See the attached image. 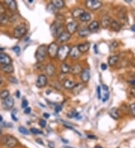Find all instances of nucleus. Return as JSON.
Listing matches in <instances>:
<instances>
[{"label": "nucleus", "instance_id": "obj_1", "mask_svg": "<svg viewBox=\"0 0 135 148\" xmlns=\"http://www.w3.org/2000/svg\"><path fill=\"white\" fill-rule=\"evenodd\" d=\"M69 52H70V47L68 45H62L59 47L56 56L61 62H64L69 55Z\"/></svg>", "mask_w": 135, "mask_h": 148}, {"label": "nucleus", "instance_id": "obj_2", "mask_svg": "<svg viewBox=\"0 0 135 148\" xmlns=\"http://www.w3.org/2000/svg\"><path fill=\"white\" fill-rule=\"evenodd\" d=\"M47 52V47L46 45H42L38 47L35 53V58L38 62H43L46 58Z\"/></svg>", "mask_w": 135, "mask_h": 148}, {"label": "nucleus", "instance_id": "obj_3", "mask_svg": "<svg viewBox=\"0 0 135 148\" xmlns=\"http://www.w3.org/2000/svg\"><path fill=\"white\" fill-rule=\"evenodd\" d=\"M27 28L25 24H19L14 30V37L17 39H20L26 34Z\"/></svg>", "mask_w": 135, "mask_h": 148}, {"label": "nucleus", "instance_id": "obj_4", "mask_svg": "<svg viewBox=\"0 0 135 148\" xmlns=\"http://www.w3.org/2000/svg\"><path fill=\"white\" fill-rule=\"evenodd\" d=\"M58 49H59V46L57 43L53 42L47 47V54L51 58H54L57 56Z\"/></svg>", "mask_w": 135, "mask_h": 148}, {"label": "nucleus", "instance_id": "obj_5", "mask_svg": "<svg viewBox=\"0 0 135 148\" xmlns=\"http://www.w3.org/2000/svg\"><path fill=\"white\" fill-rule=\"evenodd\" d=\"M101 5H102V3L98 0H88L86 2V6L87 8L92 11L99 9Z\"/></svg>", "mask_w": 135, "mask_h": 148}, {"label": "nucleus", "instance_id": "obj_6", "mask_svg": "<svg viewBox=\"0 0 135 148\" xmlns=\"http://www.w3.org/2000/svg\"><path fill=\"white\" fill-rule=\"evenodd\" d=\"M3 138L5 140L4 145H6L9 148L15 147L17 144V141L16 140V138L12 136H6V137H4Z\"/></svg>", "mask_w": 135, "mask_h": 148}, {"label": "nucleus", "instance_id": "obj_7", "mask_svg": "<svg viewBox=\"0 0 135 148\" xmlns=\"http://www.w3.org/2000/svg\"><path fill=\"white\" fill-rule=\"evenodd\" d=\"M2 105H3L4 108H6V109H11L15 105V99L11 96H9L6 99H3Z\"/></svg>", "mask_w": 135, "mask_h": 148}, {"label": "nucleus", "instance_id": "obj_8", "mask_svg": "<svg viewBox=\"0 0 135 148\" xmlns=\"http://www.w3.org/2000/svg\"><path fill=\"white\" fill-rule=\"evenodd\" d=\"M47 84V79L45 75H40V76H38V79L36 81V86L39 88H42L46 86Z\"/></svg>", "mask_w": 135, "mask_h": 148}, {"label": "nucleus", "instance_id": "obj_9", "mask_svg": "<svg viewBox=\"0 0 135 148\" xmlns=\"http://www.w3.org/2000/svg\"><path fill=\"white\" fill-rule=\"evenodd\" d=\"M78 25L79 24L75 21H72L71 23H69L66 26V29H67V31L70 34H74V33L76 32V31L78 30Z\"/></svg>", "mask_w": 135, "mask_h": 148}, {"label": "nucleus", "instance_id": "obj_10", "mask_svg": "<svg viewBox=\"0 0 135 148\" xmlns=\"http://www.w3.org/2000/svg\"><path fill=\"white\" fill-rule=\"evenodd\" d=\"M11 58L7 54L0 52V64H11Z\"/></svg>", "mask_w": 135, "mask_h": 148}, {"label": "nucleus", "instance_id": "obj_11", "mask_svg": "<svg viewBox=\"0 0 135 148\" xmlns=\"http://www.w3.org/2000/svg\"><path fill=\"white\" fill-rule=\"evenodd\" d=\"M83 71V67L79 64H75L73 66H71L70 68V73L73 75H78L81 73Z\"/></svg>", "mask_w": 135, "mask_h": 148}, {"label": "nucleus", "instance_id": "obj_12", "mask_svg": "<svg viewBox=\"0 0 135 148\" xmlns=\"http://www.w3.org/2000/svg\"><path fill=\"white\" fill-rule=\"evenodd\" d=\"M80 52L78 49V47L77 46H74L70 49V52H69V56L71 57L72 58H74V59H78V58H80Z\"/></svg>", "mask_w": 135, "mask_h": 148}, {"label": "nucleus", "instance_id": "obj_13", "mask_svg": "<svg viewBox=\"0 0 135 148\" xmlns=\"http://www.w3.org/2000/svg\"><path fill=\"white\" fill-rule=\"evenodd\" d=\"M71 34H69L68 32H63L61 34H60V35L58 36V41L60 42V43L67 42L71 38Z\"/></svg>", "mask_w": 135, "mask_h": 148}, {"label": "nucleus", "instance_id": "obj_14", "mask_svg": "<svg viewBox=\"0 0 135 148\" xmlns=\"http://www.w3.org/2000/svg\"><path fill=\"white\" fill-rule=\"evenodd\" d=\"M81 80L83 82H88L89 80L90 79V71L89 69L87 68L85 70H83L82 73H81V76H80Z\"/></svg>", "mask_w": 135, "mask_h": 148}, {"label": "nucleus", "instance_id": "obj_15", "mask_svg": "<svg viewBox=\"0 0 135 148\" xmlns=\"http://www.w3.org/2000/svg\"><path fill=\"white\" fill-rule=\"evenodd\" d=\"M110 23H111V18L109 16H104L101 19V25L104 29H107L110 27Z\"/></svg>", "mask_w": 135, "mask_h": 148}, {"label": "nucleus", "instance_id": "obj_16", "mask_svg": "<svg viewBox=\"0 0 135 148\" xmlns=\"http://www.w3.org/2000/svg\"><path fill=\"white\" fill-rule=\"evenodd\" d=\"M85 85L84 84L82 83H78V84H75V85L74 86V88L71 89L72 93L74 94V95H78L85 88Z\"/></svg>", "mask_w": 135, "mask_h": 148}, {"label": "nucleus", "instance_id": "obj_17", "mask_svg": "<svg viewBox=\"0 0 135 148\" xmlns=\"http://www.w3.org/2000/svg\"><path fill=\"white\" fill-rule=\"evenodd\" d=\"M45 71L49 76H53L56 74V67L52 64H49L45 67Z\"/></svg>", "mask_w": 135, "mask_h": 148}, {"label": "nucleus", "instance_id": "obj_18", "mask_svg": "<svg viewBox=\"0 0 135 148\" xmlns=\"http://www.w3.org/2000/svg\"><path fill=\"white\" fill-rule=\"evenodd\" d=\"M0 70L6 73H12L14 72V67L11 64H2L0 66Z\"/></svg>", "mask_w": 135, "mask_h": 148}, {"label": "nucleus", "instance_id": "obj_19", "mask_svg": "<svg viewBox=\"0 0 135 148\" xmlns=\"http://www.w3.org/2000/svg\"><path fill=\"white\" fill-rule=\"evenodd\" d=\"M78 48L80 53H87V51H89L90 48V43L89 42H86L84 43H81L78 46Z\"/></svg>", "mask_w": 135, "mask_h": 148}, {"label": "nucleus", "instance_id": "obj_20", "mask_svg": "<svg viewBox=\"0 0 135 148\" xmlns=\"http://www.w3.org/2000/svg\"><path fill=\"white\" fill-rule=\"evenodd\" d=\"M5 3L7 5L8 8L11 11H15L17 10V3L15 0H6V1H5Z\"/></svg>", "mask_w": 135, "mask_h": 148}, {"label": "nucleus", "instance_id": "obj_21", "mask_svg": "<svg viewBox=\"0 0 135 148\" xmlns=\"http://www.w3.org/2000/svg\"><path fill=\"white\" fill-rule=\"evenodd\" d=\"M51 3L53 5L56 9H61L65 5V2L62 0H53Z\"/></svg>", "mask_w": 135, "mask_h": 148}, {"label": "nucleus", "instance_id": "obj_22", "mask_svg": "<svg viewBox=\"0 0 135 148\" xmlns=\"http://www.w3.org/2000/svg\"><path fill=\"white\" fill-rule=\"evenodd\" d=\"M99 26H100V25H99L98 22L92 21L89 25L88 29L89 30V32H96L99 29Z\"/></svg>", "mask_w": 135, "mask_h": 148}, {"label": "nucleus", "instance_id": "obj_23", "mask_svg": "<svg viewBox=\"0 0 135 148\" xmlns=\"http://www.w3.org/2000/svg\"><path fill=\"white\" fill-rule=\"evenodd\" d=\"M110 28L114 32H119L121 29V25L116 20H113L111 21V23H110Z\"/></svg>", "mask_w": 135, "mask_h": 148}, {"label": "nucleus", "instance_id": "obj_24", "mask_svg": "<svg viewBox=\"0 0 135 148\" xmlns=\"http://www.w3.org/2000/svg\"><path fill=\"white\" fill-rule=\"evenodd\" d=\"M118 62H119V56H113L110 57L109 59H108V64L111 67L115 66Z\"/></svg>", "mask_w": 135, "mask_h": 148}, {"label": "nucleus", "instance_id": "obj_25", "mask_svg": "<svg viewBox=\"0 0 135 148\" xmlns=\"http://www.w3.org/2000/svg\"><path fill=\"white\" fill-rule=\"evenodd\" d=\"M74 85H75V84H74V82L71 79H65L63 82V86L67 89H72L74 88Z\"/></svg>", "mask_w": 135, "mask_h": 148}, {"label": "nucleus", "instance_id": "obj_26", "mask_svg": "<svg viewBox=\"0 0 135 148\" xmlns=\"http://www.w3.org/2000/svg\"><path fill=\"white\" fill-rule=\"evenodd\" d=\"M84 12V10L82 9V8H77V9H75L73 11V13H72V16H73L74 18H80L81 15L83 14Z\"/></svg>", "mask_w": 135, "mask_h": 148}, {"label": "nucleus", "instance_id": "obj_27", "mask_svg": "<svg viewBox=\"0 0 135 148\" xmlns=\"http://www.w3.org/2000/svg\"><path fill=\"white\" fill-rule=\"evenodd\" d=\"M110 114L114 119L117 120L119 117V110H118V108H112L110 112Z\"/></svg>", "mask_w": 135, "mask_h": 148}, {"label": "nucleus", "instance_id": "obj_28", "mask_svg": "<svg viewBox=\"0 0 135 148\" xmlns=\"http://www.w3.org/2000/svg\"><path fill=\"white\" fill-rule=\"evenodd\" d=\"M80 19V20L82 22L89 21V20H91V14L88 12H84L83 14L81 15Z\"/></svg>", "mask_w": 135, "mask_h": 148}, {"label": "nucleus", "instance_id": "obj_29", "mask_svg": "<svg viewBox=\"0 0 135 148\" xmlns=\"http://www.w3.org/2000/svg\"><path fill=\"white\" fill-rule=\"evenodd\" d=\"M90 34V32L88 29H81L80 31L78 32V35L81 38H86V37L89 36V34Z\"/></svg>", "mask_w": 135, "mask_h": 148}, {"label": "nucleus", "instance_id": "obj_30", "mask_svg": "<svg viewBox=\"0 0 135 148\" xmlns=\"http://www.w3.org/2000/svg\"><path fill=\"white\" fill-rule=\"evenodd\" d=\"M70 68L71 67L69 64H67L66 63H63L61 66L62 73L63 74L68 73L70 72Z\"/></svg>", "mask_w": 135, "mask_h": 148}, {"label": "nucleus", "instance_id": "obj_31", "mask_svg": "<svg viewBox=\"0 0 135 148\" xmlns=\"http://www.w3.org/2000/svg\"><path fill=\"white\" fill-rule=\"evenodd\" d=\"M8 20L9 18L7 15L0 14V24H7Z\"/></svg>", "mask_w": 135, "mask_h": 148}, {"label": "nucleus", "instance_id": "obj_32", "mask_svg": "<svg viewBox=\"0 0 135 148\" xmlns=\"http://www.w3.org/2000/svg\"><path fill=\"white\" fill-rule=\"evenodd\" d=\"M9 96H10V93H9V91L8 90H3L0 93V98L2 99H6Z\"/></svg>", "mask_w": 135, "mask_h": 148}, {"label": "nucleus", "instance_id": "obj_33", "mask_svg": "<svg viewBox=\"0 0 135 148\" xmlns=\"http://www.w3.org/2000/svg\"><path fill=\"white\" fill-rule=\"evenodd\" d=\"M118 16L120 18L121 20H127V14H126V12H125L123 10L119 11V12H118Z\"/></svg>", "mask_w": 135, "mask_h": 148}, {"label": "nucleus", "instance_id": "obj_34", "mask_svg": "<svg viewBox=\"0 0 135 148\" xmlns=\"http://www.w3.org/2000/svg\"><path fill=\"white\" fill-rule=\"evenodd\" d=\"M19 132H20V133L24 134V135H29V134L28 130H26V129L25 127H19Z\"/></svg>", "mask_w": 135, "mask_h": 148}, {"label": "nucleus", "instance_id": "obj_35", "mask_svg": "<svg viewBox=\"0 0 135 148\" xmlns=\"http://www.w3.org/2000/svg\"><path fill=\"white\" fill-rule=\"evenodd\" d=\"M56 8L55 7H54V5H53L52 3L49 4L48 6H47V11H50V12H51V13L54 12V11H56Z\"/></svg>", "mask_w": 135, "mask_h": 148}, {"label": "nucleus", "instance_id": "obj_36", "mask_svg": "<svg viewBox=\"0 0 135 148\" xmlns=\"http://www.w3.org/2000/svg\"><path fill=\"white\" fill-rule=\"evenodd\" d=\"M129 108H129L130 111H131V112H132V114L135 117V103H132V104H131Z\"/></svg>", "mask_w": 135, "mask_h": 148}, {"label": "nucleus", "instance_id": "obj_37", "mask_svg": "<svg viewBox=\"0 0 135 148\" xmlns=\"http://www.w3.org/2000/svg\"><path fill=\"white\" fill-rule=\"evenodd\" d=\"M8 81L11 82V83H14V84H17L18 83L17 79L15 77H14V76H9Z\"/></svg>", "mask_w": 135, "mask_h": 148}, {"label": "nucleus", "instance_id": "obj_38", "mask_svg": "<svg viewBox=\"0 0 135 148\" xmlns=\"http://www.w3.org/2000/svg\"><path fill=\"white\" fill-rule=\"evenodd\" d=\"M30 132H33L35 135H37V134H42V131H40L39 130H38V129L36 128H32L30 130Z\"/></svg>", "mask_w": 135, "mask_h": 148}, {"label": "nucleus", "instance_id": "obj_39", "mask_svg": "<svg viewBox=\"0 0 135 148\" xmlns=\"http://www.w3.org/2000/svg\"><path fill=\"white\" fill-rule=\"evenodd\" d=\"M5 12H6V8L0 2V14H5Z\"/></svg>", "mask_w": 135, "mask_h": 148}, {"label": "nucleus", "instance_id": "obj_40", "mask_svg": "<svg viewBox=\"0 0 135 148\" xmlns=\"http://www.w3.org/2000/svg\"><path fill=\"white\" fill-rule=\"evenodd\" d=\"M39 125L42 127V128H44V127H46V125H47V122H46V121H44V120H40Z\"/></svg>", "mask_w": 135, "mask_h": 148}, {"label": "nucleus", "instance_id": "obj_41", "mask_svg": "<svg viewBox=\"0 0 135 148\" xmlns=\"http://www.w3.org/2000/svg\"><path fill=\"white\" fill-rule=\"evenodd\" d=\"M13 50L15 51V53H17V55H19L20 53V48L18 46H16L13 48Z\"/></svg>", "mask_w": 135, "mask_h": 148}, {"label": "nucleus", "instance_id": "obj_42", "mask_svg": "<svg viewBox=\"0 0 135 148\" xmlns=\"http://www.w3.org/2000/svg\"><path fill=\"white\" fill-rule=\"evenodd\" d=\"M28 106V101H27L26 99H24L23 102H22V104H21V107L24 108H26Z\"/></svg>", "mask_w": 135, "mask_h": 148}, {"label": "nucleus", "instance_id": "obj_43", "mask_svg": "<svg viewBox=\"0 0 135 148\" xmlns=\"http://www.w3.org/2000/svg\"><path fill=\"white\" fill-rule=\"evenodd\" d=\"M98 98L99 99H101V87L100 86H98Z\"/></svg>", "mask_w": 135, "mask_h": 148}, {"label": "nucleus", "instance_id": "obj_44", "mask_svg": "<svg viewBox=\"0 0 135 148\" xmlns=\"http://www.w3.org/2000/svg\"><path fill=\"white\" fill-rule=\"evenodd\" d=\"M117 47V43L116 42H113V43H111V44H110V49H115V47Z\"/></svg>", "mask_w": 135, "mask_h": 148}, {"label": "nucleus", "instance_id": "obj_45", "mask_svg": "<svg viewBox=\"0 0 135 148\" xmlns=\"http://www.w3.org/2000/svg\"><path fill=\"white\" fill-rule=\"evenodd\" d=\"M36 142L38 143L39 145H42V146H45L44 143V141H42V140L41 138H37V139H36Z\"/></svg>", "mask_w": 135, "mask_h": 148}, {"label": "nucleus", "instance_id": "obj_46", "mask_svg": "<svg viewBox=\"0 0 135 148\" xmlns=\"http://www.w3.org/2000/svg\"><path fill=\"white\" fill-rule=\"evenodd\" d=\"M31 112V108L30 107H26V108H25V110H24V113L26 114H29V113Z\"/></svg>", "mask_w": 135, "mask_h": 148}, {"label": "nucleus", "instance_id": "obj_47", "mask_svg": "<svg viewBox=\"0 0 135 148\" xmlns=\"http://www.w3.org/2000/svg\"><path fill=\"white\" fill-rule=\"evenodd\" d=\"M130 93H131L132 96H133L135 98V88H131V90H130Z\"/></svg>", "mask_w": 135, "mask_h": 148}, {"label": "nucleus", "instance_id": "obj_48", "mask_svg": "<svg viewBox=\"0 0 135 148\" xmlns=\"http://www.w3.org/2000/svg\"><path fill=\"white\" fill-rule=\"evenodd\" d=\"M101 67L103 71H105V70H107V65L106 64H102L101 65Z\"/></svg>", "mask_w": 135, "mask_h": 148}, {"label": "nucleus", "instance_id": "obj_49", "mask_svg": "<svg viewBox=\"0 0 135 148\" xmlns=\"http://www.w3.org/2000/svg\"><path fill=\"white\" fill-rule=\"evenodd\" d=\"M62 110V107L61 106H56V112H60V111Z\"/></svg>", "mask_w": 135, "mask_h": 148}, {"label": "nucleus", "instance_id": "obj_50", "mask_svg": "<svg viewBox=\"0 0 135 148\" xmlns=\"http://www.w3.org/2000/svg\"><path fill=\"white\" fill-rule=\"evenodd\" d=\"M102 88H103V89H104V90H105V91H107V90H108V87L106 85H102Z\"/></svg>", "mask_w": 135, "mask_h": 148}, {"label": "nucleus", "instance_id": "obj_51", "mask_svg": "<svg viewBox=\"0 0 135 148\" xmlns=\"http://www.w3.org/2000/svg\"><path fill=\"white\" fill-rule=\"evenodd\" d=\"M48 146H49V147H50V148H54V147H55V146H54V144H53V143H52V142H49Z\"/></svg>", "mask_w": 135, "mask_h": 148}, {"label": "nucleus", "instance_id": "obj_52", "mask_svg": "<svg viewBox=\"0 0 135 148\" xmlns=\"http://www.w3.org/2000/svg\"><path fill=\"white\" fill-rule=\"evenodd\" d=\"M87 137H88L89 138H90V139H96V136H92V135H88V136H87Z\"/></svg>", "mask_w": 135, "mask_h": 148}, {"label": "nucleus", "instance_id": "obj_53", "mask_svg": "<svg viewBox=\"0 0 135 148\" xmlns=\"http://www.w3.org/2000/svg\"><path fill=\"white\" fill-rule=\"evenodd\" d=\"M94 51H95V53L97 54L98 53V49H97V44H95L94 45Z\"/></svg>", "mask_w": 135, "mask_h": 148}, {"label": "nucleus", "instance_id": "obj_54", "mask_svg": "<svg viewBox=\"0 0 135 148\" xmlns=\"http://www.w3.org/2000/svg\"><path fill=\"white\" fill-rule=\"evenodd\" d=\"M50 114H48V113H44V117H45V118H49L50 117Z\"/></svg>", "mask_w": 135, "mask_h": 148}, {"label": "nucleus", "instance_id": "obj_55", "mask_svg": "<svg viewBox=\"0 0 135 148\" xmlns=\"http://www.w3.org/2000/svg\"><path fill=\"white\" fill-rule=\"evenodd\" d=\"M17 98H20V90H17Z\"/></svg>", "mask_w": 135, "mask_h": 148}, {"label": "nucleus", "instance_id": "obj_56", "mask_svg": "<svg viewBox=\"0 0 135 148\" xmlns=\"http://www.w3.org/2000/svg\"><path fill=\"white\" fill-rule=\"evenodd\" d=\"M131 29H132V30L133 32H135V25H132V28H131Z\"/></svg>", "mask_w": 135, "mask_h": 148}, {"label": "nucleus", "instance_id": "obj_57", "mask_svg": "<svg viewBox=\"0 0 135 148\" xmlns=\"http://www.w3.org/2000/svg\"><path fill=\"white\" fill-rule=\"evenodd\" d=\"M132 66H133V67H135V59H134V60H133V61H132Z\"/></svg>", "mask_w": 135, "mask_h": 148}, {"label": "nucleus", "instance_id": "obj_58", "mask_svg": "<svg viewBox=\"0 0 135 148\" xmlns=\"http://www.w3.org/2000/svg\"><path fill=\"white\" fill-rule=\"evenodd\" d=\"M64 148H75L73 147H69V146H64Z\"/></svg>", "mask_w": 135, "mask_h": 148}, {"label": "nucleus", "instance_id": "obj_59", "mask_svg": "<svg viewBox=\"0 0 135 148\" xmlns=\"http://www.w3.org/2000/svg\"><path fill=\"white\" fill-rule=\"evenodd\" d=\"M2 76L0 75V84L2 83Z\"/></svg>", "mask_w": 135, "mask_h": 148}, {"label": "nucleus", "instance_id": "obj_60", "mask_svg": "<svg viewBox=\"0 0 135 148\" xmlns=\"http://www.w3.org/2000/svg\"><path fill=\"white\" fill-rule=\"evenodd\" d=\"M62 141L63 142H65V143H69V141H66V140H64V139H63V138H62Z\"/></svg>", "mask_w": 135, "mask_h": 148}, {"label": "nucleus", "instance_id": "obj_61", "mask_svg": "<svg viewBox=\"0 0 135 148\" xmlns=\"http://www.w3.org/2000/svg\"><path fill=\"white\" fill-rule=\"evenodd\" d=\"M2 121H3V118H2V116L0 115V122H2Z\"/></svg>", "mask_w": 135, "mask_h": 148}, {"label": "nucleus", "instance_id": "obj_62", "mask_svg": "<svg viewBox=\"0 0 135 148\" xmlns=\"http://www.w3.org/2000/svg\"><path fill=\"white\" fill-rule=\"evenodd\" d=\"M33 2V0H29V2H30V3H32Z\"/></svg>", "mask_w": 135, "mask_h": 148}, {"label": "nucleus", "instance_id": "obj_63", "mask_svg": "<svg viewBox=\"0 0 135 148\" xmlns=\"http://www.w3.org/2000/svg\"><path fill=\"white\" fill-rule=\"evenodd\" d=\"M0 134H1V130H0Z\"/></svg>", "mask_w": 135, "mask_h": 148}, {"label": "nucleus", "instance_id": "obj_64", "mask_svg": "<svg viewBox=\"0 0 135 148\" xmlns=\"http://www.w3.org/2000/svg\"><path fill=\"white\" fill-rule=\"evenodd\" d=\"M98 148H101V147H98Z\"/></svg>", "mask_w": 135, "mask_h": 148}]
</instances>
